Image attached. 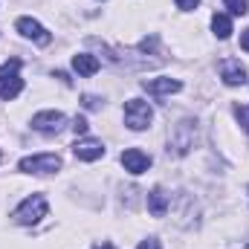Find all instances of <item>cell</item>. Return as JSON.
I'll use <instances>...</instances> for the list:
<instances>
[{
	"label": "cell",
	"mask_w": 249,
	"mask_h": 249,
	"mask_svg": "<svg viewBox=\"0 0 249 249\" xmlns=\"http://www.w3.org/2000/svg\"><path fill=\"white\" fill-rule=\"evenodd\" d=\"M174 3H177V9H183V12H191V9L200 6V0H174Z\"/></svg>",
	"instance_id": "obj_17"
},
{
	"label": "cell",
	"mask_w": 249,
	"mask_h": 249,
	"mask_svg": "<svg viewBox=\"0 0 249 249\" xmlns=\"http://www.w3.org/2000/svg\"><path fill=\"white\" fill-rule=\"evenodd\" d=\"M241 47L249 53V29H244V32H241Z\"/></svg>",
	"instance_id": "obj_20"
},
{
	"label": "cell",
	"mask_w": 249,
	"mask_h": 249,
	"mask_svg": "<svg viewBox=\"0 0 249 249\" xmlns=\"http://www.w3.org/2000/svg\"><path fill=\"white\" fill-rule=\"evenodd\" d=\"M96 249H116L113 244H102V247H96Z\"/></svg>",
	"instance_id": "obj_21"
},
{
	"label": "cell",
	"mask_w": 249,
	"mask_h": 249,
	"mask_svg": "<svg viewBox=\"0 0 249 249\" xmlns=\"http://www.w3.org/2000/svg\"><path fill=\"white\" fill-rule=\"evenodd\" d=\"M72 154L81 162H96L99 157H105V145H102V139H78L72 145Z\"/></svg>",
	"instance_id": "obj_7"
},
{
	"label": "cell",
	"mask_w": 249,
	"mask_h": 249,
	"mask_svg": "<svg viewBox=\"0 0 249 249\" xmlns=\"http://www.w3.org/2000/svg\"><path fill=\"white\" fill-rule=\"evenodd\" d=\"M47 209H50L47 197H44V194H32V197H26V200L12 212V217H15L20 226H32V223H38L41 217H47Z\"/></svg>",
	"instance_id": "obj_1"
},
{
	"label": "cell",
	"mask_w": 249,
	"mask_h": 249,
	"mask_svg": "<svg viewBox=\"0 0 249 249\" xmlns=\"http://www.w3.org/2000/svg\"><path fill=\"white\" fill-rule=\"evenodd\" d=\"M18 168L23 174H53L61 168V157L58 154H35V157H23L18 162Z\"/></svg>",
	"instance_id": "obj_3"
},
{
	"label": "cell",
	"mask_w": 249,
	"mask_h": 249,
	"mask_svg": "<svg viewBox=\"0 0 249 249\" xmlns=\"http://www.w3.org/2000/svg\"><path fill=\"white\" fill-rule=\"evenodd\" d=\"M212 29H214V35L223 41V38H229L232 35V18L229 15H214L212 18Z\"/></svg>",
	"instance_id": "obj_13"
},
{
	"label": "cell",
	"mask_w": 249,
	"mask_h": 249,
	"mask_svg": "<svg viewBox=\"0 0 249 249\" xmlns=\"http://www.w3.org/2000/svg\"><path fill=\"white\" fill-rule=\"evenodd\" d=\"M247 249H249V247H247Z\"/></svg>",
	"instance_id": "obj_22"
},
{
	"label": "cell",
	"mask_w": 249,
	"mask_h": 249,
	"mask_svg": "<svg viewBox=\"0 0 249 249\" xmlns=\"http://www.w3.org/2000/svg\"><path fill=\"white\" fill-rule=\"evenodd\" d=\"M64 113L61 110H41V113H35L32 116V127L35 130H41V133H58L64 127Z\"/></svg>",
	"instance_id": "obj_6"
},
{
	"label": "cell",
	"mask_w": 249,
	"mask_h": 249,
	"mask_svg": "<svg viewBox=\"0 0 249 249\" xmlns=\"http://www.w3.org/2000/svg\"><path fill=\"white\" fill-rule=\"evenodd\" d=\"M18 70H20V61L18 58H12V61H6L0 67V99L3 102H12L23 90V78L18 75Z\"/></svg>",
	"instance_id": "obj_2"
},
{
	"label": "cell",
	"mask_w": 249,
	"mask_h": 249,
	"mask_svg": "<svg viewBox=\"0 0 249 249\" xmlns=\"http://www.w3.org/2000/svg\"><path fill=\"white\" fill-rule=\"evenodd\" d=\"M235 116H238V122L244 124V130L249 133V107H241V105H238V107H235Z\"/></svg>",
	"instance_id": "obj_16"
},
{
	"label": "cell",
	"mask_w": 249,
	"mask_h": 249,
	"mask_svg": "<svg viewBox=\"0 0 249 249\" xmlns=\"http://www.w3.org/2000/svg\"><path fill=\"white\" fill-rule=\"evenodd\" d=\"M223 3L232 15H247L249 12V0H223Z\"/></svg>",
	"instance_id": "obj_15"
},
{
	"label": "cell",
	"mask_w": 249,
	"mask_h": 249,
	"mask_svg": "<svg viewBox=\"0 0 249 249\" xmlns=\"http://www.w3.org/2000/svg\"><path fill=\"white\" fill-rule=\"evenodd\" d=\"M72 70L78 75H96L99 72V58L87 55V53H78V55H72Z\"/></svg>",
	"instance_id": "obj_11"
},
{
	"label": "cell",
	"mask_w": 249,
	"mask_h": 249,
	"mask_svg": "<svg viewBox=\"0 0 249 249\" xmlns=\"http://www.w3.org/2000/svg\"><path fill=\"white\" fill-rule=\"evenodd\" d=\"M136 249H162V247H160V241H154V238H148V241H142V244H139Z\"/></svg>",
	"instance_id": "obj_19"
},
{
	"label": "cell",
	"mask_w": 249,
	"mask_h": 249,
	"mask_svg": "<svg viewBox=\"0 0 249 249\" xmlns=\"http://www.w3.org/2000/svg\"><path fill=\"white\" fill-rule=\"evenodd\" d=\"M122 165H124V171H130V174H145L148 165H151V157L145 151H139V148H127L122 154Z\"/></svg>",
	"instance_id": "obj_9"
},
{
	"label": "cell",
	"mask_w": 249,
	"mask_h": 249,
	"mask_svg": "<svg viewBox=\"0 0 249 249\" xmlns=\"http://www.w3.org/2000/svg\"><path fill=\"white\" fill-rule=\"evenodd\" d=\"M148 212H151L154 217H165V212H168V194H165L162 188H154V191L148 194Z\"/></svg>",
	"instance_id": "obj_12"
},
{
	"label": "cell",
	"mask_w": 249,
	"mask_h": 249,
	"mask_svg": "<svg viewBox=\"0 0 249 249\" xmlns=\"http://www.w3.org/2000/svg\"><path fill=\"white\" fill-rule=\"evenodd\" d=\"M15 26H18V32H20L23 38L35 41V44H41V47H47V44L53 41V35H50V32H47L35 18H18V23H15Z\"/></svg>",
	"instance_id": "obj_5"
},
{
	"label": "cell",
	"mask_w": 249,
	"mask_h": 249,
	"mask_svg": "<svg viewBox=\"0 0 249 249\" xmlns=\"http://www.w3.org/2000/svg\"><path fill=\"white\" fill-rule=\"evenodd\" d=\"M72 130H75V133H87V119H84V116H75Z\"/></svg>",
	"instance_id": "obj_18"
},
{
	"label": "cell",
	"mask_w": 249,
	"mask_h": 249,
	"mask_svg": "<svg viewBox=\"0 0 249 249\" xmlns=\"http://www.w3.org/2000/svg\"><path fill=\"white\" fill-rule=\"evenodd\" d=\"M220 78L229 87H241V84H247V70L238 58H226V61H220Z\"/></svg>",
	"instance_id": "obj_8"
},
{
	"label": "cell",
	"mask_w": 249,
	"mask_h": 249,
	"mask_svg": "<svg viewBox=\"0 0 249 249\" xmlns=\"http://www.w3.org/2000/svg\"><path fill=\"white\" fill-rule=\"evenodd\" d=\"M151 119H154V110H151L148 102L130 99V102L124 105V124H127L130 130H145V127L151 124Z\"/></svg>",
	"instance_id": "obj_4"
},
{
	"label": "cell",
	"mask_w": 249,
	"mask_h": 249,
	"mask_svg": "<svg viewBox=\"0 0 249 249\" xmlns=\"http://www.w3.org/2000/svg\"><path fill=\"white\" fill-rule=\"evenodd\" d=\"M142 87L151 96H168V93L183 90V81H177V78H151V81H142Z\"/></svg>",
	"instance_id": "obj_10"
},
{
	"label": "cell",
	"mask_w": 249,
	"mask_h": 249,
	"mask_svg": "<svg viewBox=\"0 0 249 249\" xmlns=\"http://www.w3.org/2000/svg\"><path fill=\"white\" fill-rule=\"evenodd\" d=\"M180 130H183V136H180V142H174V151H177V154H186L188 148H191V130H194V124L183 122Z\"/></svg>",
	"instance_id": "obj_14"
}]
</instances>
